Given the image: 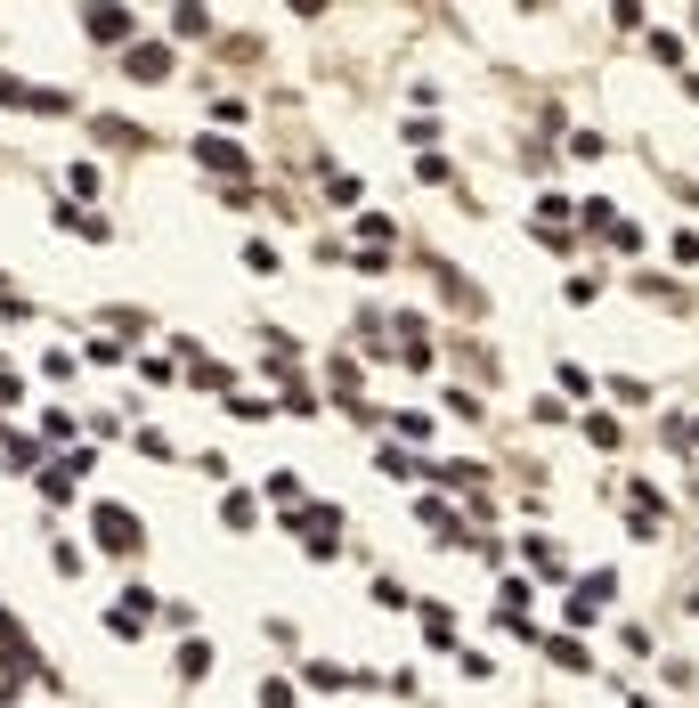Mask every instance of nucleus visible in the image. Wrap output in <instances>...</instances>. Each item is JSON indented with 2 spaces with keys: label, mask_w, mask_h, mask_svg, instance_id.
I'll return each instance as SVG.
<instances>
[{
  "label": "nucleus",
  "mask_w": 699,
  "mask_h": 708,
  "mask_svg": "<svg viewBox=\"0 0 699 708\" xmlns=\"http://www.w3.org/2000/svg\"><path fill=\"white\" fill-rule=\"evenodd\" d=\"M90 538H98V554L122 562V554H147V521H139L131 505H98V513H90Z\"/></svg>",
  "instance_id": "obj_1"
},
{
  "label": "nucleus",
  "mask_w": 699,
  "mask_h": 708,
  "mask_svg": "<svg viewBox=\"0 0 699 708\" xmlns=\"http://www.w3.org/2000/svg\"><path fill=\"white\" fill-rule=\"evenodd\" d=\"M163 603L147 595V586H122V595L106 603V635H122V643H131V635H147V619H155Z\"/></svg>",
  "instance_id": "obj_2"
},
{
  "label": "nucleus",
  "mask_w": 699,
  "mask_h": 708,
  "mask_svg": "<svg viewBox=\"0 0 699 708\" xmlns=\"http://www.w3.org/2000/svg\"><path fill=\"white\" fill-rule=\"evenodd\" d=\"M0 106H25V114H74L66 90H41V82H17V74H0Z\"/></svg>",
  "instance_id": "obj_3"
},
{
  "label": "nucleus",
  "mask_w": 699,
  "mask_h": 708,
  "mask_svg": "<svg viewBox=\"0 0 699 708\" xmlns=\"http://www.w3.org/2000/svg\"><path fill=\"white\" fill-rule=\"evenodd\" d=\"M496 627H504V635H537V627H529V578H513V570L496 578Z\"/></svg>",
  "instance_id": "obj_4"
},
{
  "label": "nucleus",
  "mask_w": 699,
  "mask_h": 708,
  "mask_svg": "<svg viewBox=\"0 0 699 708\" xmlns=\"http://www.w3.org/2000/svg\"><path fill=\"white\" fill-rule=\"evenodd\" d=\"M415 521L431 529V538H448V546H480V538H472V529L456 521V505H448V497H415Z\"/></svg>",
  "instance_id": "obj_5"
},
{
  "label": "nucleus",
  "mask_w": 699,
  "mask_h": 708,
  "mask_svg": "<svg viewBox=\"0 0 699 708\" xmlns=\"http://www.w3.org/2000/svg\"><path fill=\"white\" fill-rule=\"evenodd\" d=\"M187 155H196L204 171H228V180H236V171H252V155H244L236 139H220V131H204V139H196V147H187Z\"/></svg>",
  "instance_id": "obj_6"
},
{
  "label": "nucleus",
  "mask_w": 699,
  "mask_h": 708,
  "mask_svg": "<svg viewBox=\"0 0 699 708\" xmlns=\"http://www.w3.org/2000/svg\"><path fill=\"white\" fill-rule=\"evenodd\" d=\"M122 66H131L139 82H171V49L163 41H131V49H122Z\"/></svg>",
  "instance_id": "obj_7"
},
{
  "label": "nucleus",
  "mask_w": 699,
  "mask_h": 708,
  "mask_svg": "<svg viewBox=\"0 0 699 708\" xmlns=\"http://www.w3.org/2000/svg\"><path fill=\"white\" fill-rule=\"evenodd\" d=\"M82 25H90V41H106V49H114V41L131 49V33H139V17H131V9H90Z\"/></svg>",
  "instance_id": "obj_8"
},
{
  "label": "nucleus",
  "mask_w": 699,
  "mask_h": 708,
  "mask_svg": "<svg viewBox=\"0 0 699 708\" xmlns=\"http://www.w3.org/2000/svg\"><path fill=\"white\" fill-rule=\"evenodd\" d=\"M423 611V643H431V652H456V611L448 603H415Z\"/></svg>",
  "instance_id": "obj_9"
},
{
  "label": "nucleus",
  "mask_w": 699,
  "mask_h": 708,
  "mask_svg": "<svg viewBox=\"0 0 699 708\" xmlns=\"http://www.w3.org/2000/svg\"><path fill=\"white\" fill-rule=\"evenodd\" d=\"M545 660H553L561 676H594V660H586V643H569V635H545Z\"/></svg>",
  "instance_id": "obj_10"
},
{
  "label": "nucleus",
  "mask_w": 699,
  "mask_h": 708,
  "mask_svg": "<svg viewBox=\"0 0 699 708\" xmlns=\"http://www.w3.org/2000/svg\"><path fill=\"white\" fill-rule=\"evenodd\" d=\"M57 228H74V236H90V245H106V236H114V228H106V220H98L90 204H57Z\"/></svg>",
  "instance_id": "obj_11"
},
{
  "label": "nucleus",
  "mask_w": 699,
  "mask_h": 708,
  "mask_svg": "<svg viewBox=\"0 0 699 708\" xmlns=\"http://www.w3.org/2000/svg\"><path fill=\"white\" fill-rule=\"evenodd\" d=\"M301 684H309V692H350V684H358V668H334V660H309V668H301Z\"/></svg>",
  "instance_id": "obj_12"
},
{
  "label": "nucleus",
  "mask_w": 699,
  "mask_h": 708,
  "mask_svg": "<svg viewBox=\"0 0 699 708\" xmlns=\"http://www.w3.org/2000/svg\"><path fill=\"white\" fill-rule=\"evenodd\" d=\"M569 595H578V603H586V611H602V603H610V595H618V570H586V578H578V586H569Z\"/></svg>",
  "instance_id": "obj_13"
},
{
  "label": "nucleus",
  "mask_w": 699,
  "mask_h": 708,
  "mask_svg": "<svg viewBox=\"0 0 699 708\" xmlns=\"http://www.w3.org/2000/svg\"><path fill=\"white\" fill-rule=\"evenodd\" d=\"M220 521H228V529H261V505H252V489H228V497H220Z\"/></svg>",
  "instance_id": "obj_14"
},
{
  "label": "nucleus",
  "mask_w": 699,
  "mask_h": 708,
  "mask_svg": "<svg viewBox=\"0 0 699 708\" xmlns=\"http://www.w3.org/2000/svg\"><path fill=\"white\" fill-rule=\"evenodd\" d=\"M561 302H569V310H594V302H602V277H594V269H569Z\"/></svg>",
  "instance_id": "obj_15"
},
{
  "label": "nucleus",
  "mask_w": 699,
  "mask_h": 708,
  "mask_svg": "<svg viewBox=\"0 0 699 708\" xmlns=\"http://www.w3.org/2000/svg\"><path fill=\"white\" fill-rule=\"evenodd\" d=\"M179 676H187V684H204V676H212V643H204V635H187V643H179Z\"/></svg>",
  "instance_id": "obj_16"
},
{
  "label": "nucleus",
  "mask_w": 699,
  "mask_h": 708,
  "mask_svg": "<svg viewBox=\"0 0 699 708\" xmlns=\"http://www.w3.org/2000/svg\"><path fill=\"white\" fill-rule=\"evenodd\" d=\"M634 293H651V302H667V310H683V285H675L667 269H643V277H634Z\"/></svg>",
  "instance_id": "obj_17"
},
{
  "label": "nucleus",
  "mask_w": 699,
  "mask_h": 708,
  "mask_svg": "<svg viewBox=\"0 0 699 708\" xmlns=\"http://www.w3.org/2000/svg\"><path fill=\"white\" fill-rule=\"evenodd\" d=\"M578 432L594 440V448H618L626 432H618V416H610V407H594V416H578Z\"/></svg>",
  "instance_id": "obj_18"
},
{
  "label": "nucleus",
  "mask_w": 699,
  "mask_h": 708,
  "mask_svg": "<svg viewBox=\"0 0 699 708\" xmlns=\"http://www.w3.org/2000/svg\"><path fill=\"white\" fill-rule=\"evenodd\" d=\"M171 33H179V41H204V33H212V9H187V0H179V9H171Z\"/></svg>",
  "instance_id": "obj_19"
},
{
  "label": "nucleus",
  "mask_w": 699,
  "mask_h": 708,
  "mask_svg": "<svg viewBox=\"0 0 699 708\" xmlns=\"http://www.w3.org/2000/svg\"><path fill=\"white\" fill-rule=\"evenodd\" d=\"M228 416H236V424H269L277 407H269V399H252V391H228Z\"/></svg>",
  "instance_id": "obj_20"
},
{
  "label": "nucleus",
  "mask_w": 699,
  "mask_h": 708,
  "mask_svg": "<svg viewBox=\"0 0 699 708\" xmlns=\"http://www.w3.org/2000/svg\"><path fill=\"white\" fill-rule=\"evenodd\" d=\"M374 472H391V481H407V472H415V456H407V448H391V440H374Z\"/></svg>",
  "instance_id": "obj_21"
},
{
  "label": "nucleus",
  "mask_w": 699,
  "mask_h": 708,
  "mask_svg": "<svg viewBox=\"0 0 699 708\" xmlns=\"http://www.w3.org/2000/svg\"><path fill=\"white\" fill-rule=\"evenodd\" d=\"M391 432L399 440H431V416H423V407H391Z\"/></svg>",
  "instance_id": "obj_22"
},
{
  "label": "nucleus",
  "mask_w": 699,
  "mask_h": 708,
  "mask_svg": "<svg viewBox=\"0 0 699 708\" xmlns=\"http://www.w3.org/2000/svg\"><path fill=\"white\" fill-rule=\"evenodd\" d=\"M431 481H448V489H464V497H472V489L488 481V472H480V464H439V472H431Z\"/></svg>",
  "instance_id": "obj_23"
},
{
  "label": "nucleus",
  "mask_w": 699,
  "mask_h": 708,
  "mask_svg": "<svg viewBox=\"0 0 699 708\" xmlns=\"http://www.w3.org/2000/svg\"><path fill=\"white\" fill-rule=\"evenodd\" d=\"M578 220H586V228H602V236H610V228H618V204H610V196H586V204H578Z\"/></svg>",
  "instance_id": "obj_24"
},
{
  "label": "nucleus",
  "mask_w": 699,
  "mask_h": 708,
  "mask_svg": "<svg viewBox=\"0 0 699 708\" xmlns=\"http://www.w3.org/2000/svg\"><path fill=\"white\" fill-rule=\"evenodd\" d=\"M439 285H448V302H456V310H480V293H472V277H464V269H439Z\"/></svg>",
  "instance_id": "obj_25"
},
{
  "label": "nucleus",
  "mask_w": 699,
  "mask_h": 708,
  "mask_svg": "<svg viewBox=\"0 0 699 708\" xmlns=\"http://www.w3.org/2000/svg\"><path fill=\"white\" fill-rule=\"evenodd\" d=\"M374 603H383V611H407V586H399L391 570H374Z\"/></svg>",
  "instance_id": "obj_26"
},
{
  "label": "nucleus",
  "mask_w": 699,
  "mask_h": 708,
  "mask_svg": "<svg viewBox=\"0 0 699 708\" xmlns=\"http://www.w3.org/2000/svg\"><path fill=\"white\" fill-rule=\"evenodd\" d=\"M49 570H57V578H82V546L57 538V546H49Z\"/></svg>",
  "instance_id": "obj_27"
},
{
  "label": "nucleus",
  "mask_w": 699,
  "mask_h": 708,
  "mask_svg": "<svg viewBox=\"0 0 699 708\" xmlns=\"http://www.w3.org/2000/svg\"><path fill=\"white\" fill-rule=\"evenodd\" d=\"M553 383H561V391H578V399H586V391H594V375H586V367H578V359H561V367H553Z\"/></svg>",
  "instance_id": "obj_28"
},
{
  "label": "nucleus",
  "mask_w": 699,
  "mask_h": 708,
  "mask_svg": "<svg viewBox=\"0 0 699 708\" xmlns=\"http://www.w3.org/2000/svg\"><path fill=\"white\" fill-rule=\"evenodd\" d=\"M448 416H456V424H488V416H480V391H448Z\"/></svg>",
  "instance_id": "obj_29"
},
{
  "label": "nucleus",
  "mask_w": 699,
  "mask_h": 708,
  "mask_svg": "<svg viewBox=\"0 0 699 708\" xmlns=\"http://www.w3.org/2000/svg\"><path fill=\"white\" fill-rule=\"evenodd\" d=\"M521 546H529V562H537V570H545V578H553V570H561V546H553V538H521Z\"/></svg>",
  "instance_id": "obj_30"
},
{
  "label": "nucleus",
  "mask_w": 699,
  "mask_h": 708,
  "mask_svg": "<svg viewBox=\"0 0 699 708\" xmlns=\"http://www.w3.org/2000/svg\"><path fill=\"white\" fill-rule=\"evenodd\" d=\"M244 269H261V277H269V269H277V245H261V236H244Z\"/></svg>",
  "instance_id": "obj_31"
},
{
  "label": "nucleus",
  "mask_w": 699,
  "mask_h": 708,
  "mask_svg": "<svg viewBox=\"0 0 699 708\" xmlns=\"http://www.w3.org/2000/svg\"><path fill=\"white\" fill-rule=\"evenodd\" d=\"M569 155H578V163H602V131H569Z\"/></svg>",
  "instance_id": "obj_32"
},
{
  "label": "nucleus",
  "mask_w": 699,
  "mask_h": 708,
  "mask_svg": "<svg viewBox=\"0 0 699 708\" xmlns=\"http://www.w3.org/2000/svg\"><path fill=\"white\" fill-rule=\"evenodd\" d=\"M196 383H204V391H228V383H236V375H228V367H220V359H196Z\"/></svg>",
  "instance_id": "obj_33"
},
{
  "label": "nucleus",
  "mask_w": 699,
  "mask_h": 708,
  "mask_svg": "<svg viewBox=\"0 0 699 708\" xmlns=\"http://www.w3.org/2000/svg\"><path fill=\"white\" fill-rule=\"evenodd\" d=\"M675 261H683V269H699V228H675Z\"/></svg>",
  "instance_id": "obj_34"
},
{
  "label": "nucleus",
  "mask_w": 699,
  "mask_h": 708,
  "mask_svg": "<svg viewBox=\"0 0 699 708\" xmlns=\"http://www.w3.org/2000/svg\"><path fill=\"white\" fill-rule=\"evenodd\" d=\"M261 708H293V684H285V676H269V684H261Z\"/></svg>",
  "instance_id": "obj_35"
},
{
  "label": "nucleus",
  "mask_w": 699,
  "mask_h": 708,
  "mask_svg": "<svg viewBox=\"0 0 699 708\" xmlns=\"http://www.w3.org/2000/svg\"><path fill=\"white\" fill-rule=\"evenodd\" d=\"M626 708H659V700H651V692H626Z\"/></svg>",
  "instance_id": "obj_36"
},
{
  "label": "nucleus",
  "mask_w": 699,
  "mask_h": 708,
  "mask_svg": "<svg viewBox=\"0 0 699 708\" xmlns=\"http://www.w3.org/2000/svg\"><path fill=\"white\" fill-rule=\"evenodd\" d=\"M0 643H17V627H9V611H0Z\"/></svg>",
  "instance_id": "obj_37"
},
{
  "label": "nucleus",
  "mask_w": 699,
  "mask_h": 708,
  "mask_svg": "<svg viewBox=\"0 0 699 708\" xmlns=\"http://www.w3.org/2000/svg\"><path fill=\"white\" fill-rule=\"evenodd\" d=\"M691 440H699V416H691Z\"/></svg>",
  "instance_id": "obj_38"
},
{
  "label": "nucleus",
  "mask_w": 699,
  "mask_h": 708,
  "mask_svg": "<svg viewBox=\"0 0 699 708\" xmlns=\"http://www.w3.org/2000/svg\"><path fill=\"white\" fill-rule=\"evenodd\" d=\"M691 33H699V9H691Z\"/></svg>",
  "instance_id": "obj_39"
}]
</instances>
